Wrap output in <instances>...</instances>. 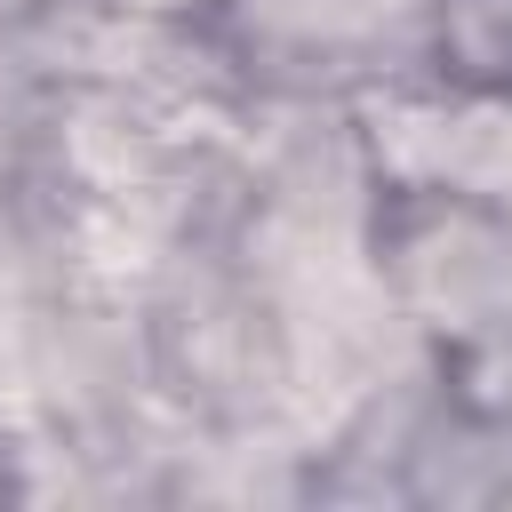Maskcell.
Masks as SVG:
<instances>
[{
	"instance_id": "6da1fadb",
	"label": "cell",
	"mask_w": 512,
	"mask_h": 512,
	"mask_svg": "<svg viewBox=\"0 0 512 512\" xmlns=\"http://www.w3.org/2000/svg\"><path fill=\"white\" fill-rule=\"evenodd\" d=\"M408 152H424L472 184H512V120H440L432 136H408Z\"/></svg>"
}]
</instances>
